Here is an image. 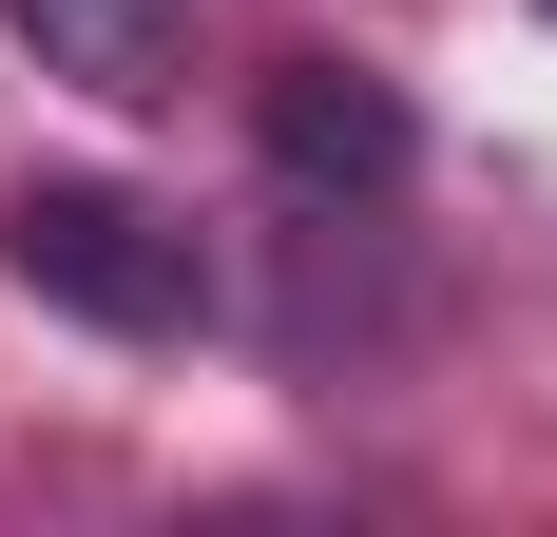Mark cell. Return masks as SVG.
Listing matches in <instances>:
<instances>
[{"mask_svg": "<svg viewBox=\"0 0 557 537\" xmlns=\"http://www.w3.org/2000/svg\"><path fill=\"white\" fill-rule=\"evenodd\" d=\"M0 268H20L58 326H115V346L212 326V250H193L154 192H115V173H20V192H0Z\"/></svg>", "mask_w": 557, "mask_h": 537, "instance_id": "6da1fadb", "label": "cell"}, {"mask_svg": "<svg viewBox=\"0 0 557 537\" xmlns=\"http://www.w3.org/2000/svg\"><path fill=\"white\" fill-rule=\"evenodd\" d=\"M404 154H423V135H404L385 77H346V58H288L270 77V173L288 192H404Z\"/></svg>", "mask_w": 557, "mask_h": 537, "instance_id": "7a4b0ae2", "label": "cell"}, {"mask_svg": "<svg viewBox=\"0 0 557 537\" xmlns=\"http://www.w3.org/2000/svg\"><path fill=\"white\" fill-rule=\"evenodd\" d=\"M0 20L39 39V77H77V97H173V58H193L173 0H0Z\"/></svg>", "mask_w": 557, "mask_h": 537, "instance_id": "3957f363", "label": "cell"}]
</instances>
